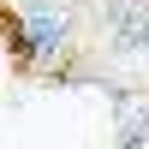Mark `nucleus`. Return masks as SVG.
I'll use <instances>...</instances> for the list:
<instances>
[{"label":"nucleus","instance_id":"obj_1","mask_svg":"<svg viewBox=\"0 0 149 149\" xmlns=\"http://www.w3.org/2000/svg\"><path fill=\"white\" fill-rule=\"evenodd\" d=\"M72 42V12H54V6H30L24 12V48L36 60H60Z\"/></svg>","mask_w":149,"mask_h":149},{"label":"nucleus","instance_id":"obj_2","mask_svg":"<svg viewBox=\"0 0 149 149\" xmlns=\"http://www.w3.org/2000/svg\"><path fill=\"white\" fill-rule=\"evenodd\" d=\"M113 137H119V143H149V113H125Z\"/></svg>","mask_w":149,"mask_h":149}]
</instances>
